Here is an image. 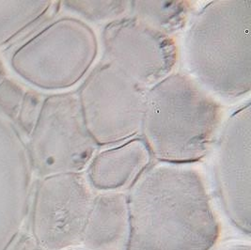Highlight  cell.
<instances>
[{
	"instance_id": "30bf717a",
	"label": "cell",
	"mask_w": 251,
	"mask_h": 250,
	"mask_svg": "<svg viewBox=\"0 0 251 250\" xmlns=\"http://www.w3.org/2000/svg\"><path fill=\"white\" fill-rule=\"evenodd\" d=\"M151 158L143 138L133 137L95 153L87 168L86 179L94 190L121 192L135 182Z\"/></svg>"
},
{
	"instance_id": "3957f363",
	"label": "cell",
	"mask_w": 251,
	"mask_h": 250,
	"mask_svg": "<svg viewBox=\"0 0 251 250\" xmlns=\"http://www.w3.org/2000/svg\"><path fill=\"white\" fill-rule=\"evenodd\" d=\"M191 77L225 98L251 87V1H211L199 12L183 40Z\"/></svg>"
},
{
	"instance_id": "8fae6325",
	"label": "cell",
	"mask_w": 251,
	"mask_h": 250,
	"mask_svg": "<svg viewBox=\"0 0 251 250\" xmlns=\"http://www.w3.org/2000/svg\"><path fill=\"white\" fill-rule=\"evenodd\" d=\"M129 231L127 195L102 193L94 199L81 243L86 250H126Z\"/></svg>"
},
{
	"instance_id": "9c48e42d",
	"label": "cell",
	"mask_w": 251,
	"mask_h": 250,
	"mask_svg": "<svg viewBox=\"0 0 251 250\" xmlns=\"http://www.w3.org/2000/svg\"><path fill=\"white\" fill-rule=\"evenodd\" d=\"M215 177L222 206L242 232L251 231V103L232 114L222 129L215 156Z\"/></svg>"
},
{
	"instance_id": "52a82bcc",
	"label": "cell",
	"mask_w": 251,
	"mask_h": 250,
	"mask_svg": "<svg viewBox=\"0 0 251 250\" xmlns=\"http://www.w3.org/2000/svg\"><path fill=\"white\" fill-rule=\"evenodd\" d=\"M95 197L81 173L43 178L31 206L29 234L44 250L79 245Z\"/></svg>"
},
{
	"instance_id": "2e32d148",
	"label": "cell",
	"mask_w": 251,
	"mask_h": 250,
	"mask_svg": "<svg viewBox=\"0 0 251 250\" xmlns=\"http://www.w3.org/2000/svg\"><path fill=\"white\" fill-rule=\"evenodd\" d=\"M4 75H5L4 67H3V64H2V62H1V60H0V82H1V80L3 79Z\"/></svg>"
},
{
	"instance_id": "4fadbf2b",
	"label": "cell",
	"mask_w": 251,
	"mask_h": 250,
	"mask_svg": "<svg viewBox=\"0 0 251 250\" xmlns=\"http://www.w3.org/2000/svg\"><path fill=\"white\" fill-rule=\"evenodd\" d=\"M63 6L91 22L111 23L129 12L130 1H63Z\"/></svg>"
},
{
	"instance_id": "5b68a950",
	"label": "cell",
	"mask_w": 251,
	"mask_h": 250,
	"mask_svg": "<svg viewBox=\"0 0 251 250\" xmlns=\"http://www.w3.org/2000/svg\"><path fill=\"white\" fill-rule=\"evenodd\" d=\"M30 137L29 162L43 178L81 173L98 147L85 125L78 96L71 92L45 100Z\"/></svg>"
},
{
	"instance_id": "5bb4252c",
	"label": "cell",
	"mask_w": 251,
	"mask_h": 250,
	"mask_svg": "<svg viewBox=\"0 0 251 250\" xmlns=\"http://www.w3.org/2000/svg\"><path fill=\"white\" fill-rule=\"evenodd\" d=\"M7 250H44L29 233L17 236Z\"/></svg>"
},
{
	"instance_id": "7a4b0ae2",
	"label": "cell",
	"mask_w": 251,
	"mask_h": 250,
	"mask_svg": "<svg viewBox=\"0 0 251 250\" xmlns=\"http://www.w3.org/2000/svg\"><path fill=\"white\" fill-rule=\"evenodd\" d=\"M221 119V105L205 89L173 73L148 89L142 138L159 162L191 164L209 151Z\"/></svg>"
},
{
	"instance_id": "8992f818",
	"label": "cell",
	"mask_w": 251,
	"mask_h": 250,
	"mask_svg": "<svg viewBox=\"0 0 251 250\" xmlns=\"http://www.w3.org/2000/svg\"><path fill=\"white\" fill-rule=\"evenodd\" d=\"M24 49L25 78L47 90L76 84L94 62L98 52L95 33L75 18L51 24Z\"/></svg>"
},
{
	"instance_id": "277c9868",
	"label": "cell",
	"mask_w": 251,
	"mask_h": 250,
	"mask_svg": "<svg viewBox=\"0 0 251 250\" xmlns=\"http://www.w3.org/2000/svg\"><path fill=\"white\" fill-rule=\"evenodd\" d=\"M148 89L104 62L77 94L86 127L98 146L122 143L141 132Z\"/></svg>"
},
{
	"instance_id": "ba28073f",
	"label": "cell",
	"mask_w": 251,
	"mask_h": 250,
	"mask_svg": "<svg viewBox=\"0 0 251 250\" xmlns=\"http://www.w3.org/2000/svg\"><path fill=\"white\" fill-rule=\"evenodd\" d=\"M102 40L103 61L147 89L172 74L178 61V47L172 36L132 16L107 24Z\"/></svg>"
},
{
	"instance_id": "7c38bea8",
	"label": "cell",
	"mask_w": 251,
	"mask_h": 250,
	"mask_svg": "<svg viewBox=\"0 0 251 250\" xmlns=\"http://www.w3.org/2000/svg\"><path fill=\"white\" fill-rule=\"evenodd\" d=\"M193 8L191 1H130V16L165 34L181 30Z\"/></svg>"
},
{
	"instance_id": "9a60e30c",
	"label": "cell",
	"mask_w": 251,
	"mask_h": 250,
	"mask_svg": "<svg viewBox=\"0 0 251 250\" xmlns=\"http://www.w3.org/2000/svg\"><path fill=\"white\" fill-rule=\"evenodd\" d=\"M220 250H251V248L250 244L232 243L223 247Z\"/></svg>"
},
{
	"instance_id": "6da1fadb",
	"label": "cell",
	"mask_w": 251,
	"mask_h": 250,
	"mask_svg": "<svg viewBox=\"0 0 251 250\" xmlns=\"http://www.w3.org/2000/svg\"><path fill=\"white\" fill-rule=\"evenodd\" d=\"M126 250H212L220 223L201 174L189 164L150 165L127 195Z\"/></svg>"
}]
</instances>
